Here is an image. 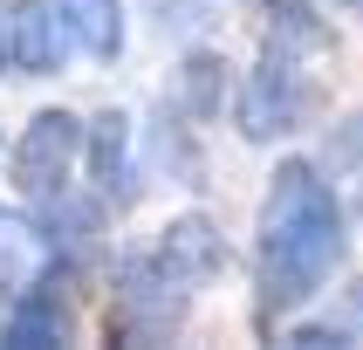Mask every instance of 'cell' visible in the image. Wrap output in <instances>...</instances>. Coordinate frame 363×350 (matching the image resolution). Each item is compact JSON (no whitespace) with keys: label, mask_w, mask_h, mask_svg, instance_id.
<instances>
[{"label":"cell","mask_w":363,"mask_h":350,"mask_svg":"<svg viewBox=\"0 0 363 350\" xmlns=\"http://www.w3.org/2000/svg\"><path fill=\"white\" fill-rule=\"evenodd\" d=\"M343 261V206L308 165H281L261 199V309L308 302Z\"/></svg>","instance_id":"6da1fadb"},{"label":"cell","mask_w":363,"mask_h":350,"mask_svg":"<svg viewBox=\"0 0 363 350\" xmlns=\"http://www.w3.org/2000/svg\"><path fill=\"white\" fill-rule=\"evenodd\" d=\"M185 275L164 254H130L110 295V344H172L185 323Z\"/></svg>","instance_id":"7a4b0ae2"},{"label":"cell","mask_w":363,"mask_h":350,"mask_svg":"<svg viewBox=\"0 0 363 350\" xmlns=\"http://www.w3.org/2000/svg\"><path fill=\"white\" fill-rule=\"evenodd\" d=\"M76 158H82V124L69 117V110H41V117L14 138V185L28 192V199L48 206V199L69 192Z\"/></svg>","instance_id":"3957f363"},{"label":"cell","mask_w":363,"mask_h":350,"mask_svg":"<svg viewBox=\"0 0 363 350\" xmlns=\"http://www.w3.org/2000/svg\"><path fill=\"white\" fill-rule=\"evenodd\" d=\"M302 103H308L302 69H295V55L274 41V48H267V55L247 69V89H240V131H247L254 144L288 138V131H295V117H302Z\"/></svg>","instance_id":"277c9868"},{"label":"cell","mask_w":363,"mask_h":350,"mask_svg":"<svg viewBox=\"0 0 363 350\" xmlns=\"http://www.w3.org/2000/svg\"><path fill=\"white\" fill-rule=\"evenodd\" d=\"M7 41H14V62L28 76H55L62 55L76 48L69 21H62V0H14L7 7Z\"/></svg>","instance_id":"5b68a950"},{"label":"cell","mask_w":363,"mask_h":350,"mask_svg":"<svg viewBox=\"0 0 363 350\" xmlns=\"http://www.w3.org/2000/svg\"><path fill=\"white\" fill-rule=\"evenodd\" d=\"M0 344H14V350L69 344V295H62V282H35L28 288V295L7 309V323H0Z\"/></svg>","instance_id":"8992f818"},{"label":"cell","mask_w":363,"mask_h":350,"mask_svg":"<svg viewBox=\"0 0 363 350\" xmlns=\"http://www.w3.org/2000/svg\"><path fill=\"white\" fill-rule=\"evenodd\" d=\"M82 158H89V179H96L110 199H130V117H123V110H96V117H89Z\"/></svg>","instance_id":"52a82bcc"},{"label":"cell","mask_w":363,"mask_h":350,"mask_svg":"<svg viewBox=\"0 0 363 350\" xmlns=\"http://www.w3.org/2000/svg\"><path fill=\"white\" fill-rule=\"evenodd\" d=\"M158 254L179 268L192 288H199V282H213V275L226 268V241H220V226H213V220H199V213H185V220H172V226H164V247H158Z\"/></svg>","instance_id":"ba28073f"},{"label":"cell","mask_w":363,"mask_h":350,"mask_svg":"<svg viewBox=\"0 0 363 350\" xmlns=\"http://www.w3.org/2000/svg\"><path fill=\"white\" fill-rule=\"evenodd\" d=\"M62 21H69V41L89 55L123 48V0H62Z\"/></svg>","instance_id":"9c48e42d"},{"label":"cell","mask_w":363,"mask_h":350,"mask_svg":"<svg viewBox=\"0 0 363 350\" xmlns=\"http://www.w3.org/2000/svg\"><path fill=\"white\" fill-rule=\"evenodd\" d=\"M220 89H226V62L213 55V48H199V55H185V76H179V97L192 117H213L220 110Z\"/></svg>","instance_id":"30bf717a"},{"label":"cell","mask_w":363,"mask_h":350,"mask_svg":"<svg viewBox=\"0 0 363 350\" xmlns=\"http://www.w3.org/2000/svg\"><path fill=\"white\" fill-rule=\"evenodd\" d=\"M274 41L295 55V48H329L336 35H329V21L315 14L308 0H274Z\"/></svg>","instance_id":"8fae6325"},{"label":"cell","mask_w":363,"mask_h":350,"mask_svg":"<svg viewBox=\"0 0 363 350\" xmlns=\"http://www.w3.org/2000/svg\"><path fill=\"white\" fill-rule=\"evenodd\" d=\"M28 261H35V226L14 220V213L0 206V282H21Z\"/></svg>","instance_id":"7c38bea8"},{"label":"cell","mask_w":363,"mask_h":350,"mask_svg":"<svg viewBox=\"0 0 363 350\" xmlns=\"http://www.w3.org/2000/svg\"><path fill=\"white\" fill-rule=\"evenodd\" d=\"M14 62V41H7V14H0V69Z\"/></svg>","instance_id":"4fadbf2b"}]
</instances>
